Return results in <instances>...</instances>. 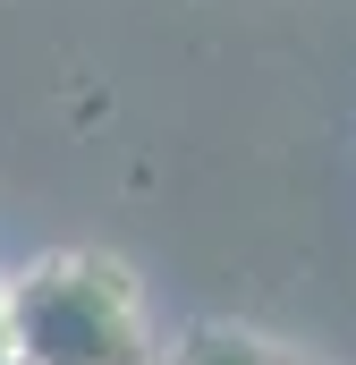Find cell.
Returning <instances> with one entry per match:
<instances>
[{
	"label": "cell",
	"instance_id": "obj_1",
	"mask_svg": "<svg viewBox=\"0 0 356 365\" xmlns=\"http://www.w3.org/2000/svg\"><path fill=\"white\" fill-rule=\"evenodd\" d=\"M9 357L17 365H153L145 289L119 255L60 247L9 280Z\"/></svg>",
	"mask_w": 356,
	"mask_h": 365
},
{
	"label": "cell",
	"instance_id": "obj_3",
	"mask_svg": "<svg viewBox=\"0 0 356 365\" xmlns=\"http://www.w3.org/2000/svg\"><path fill=\"white\" fill-rule=\"evenodd\" d=\"M0 365H17L9 357V280H0Z\"/></svg>",
	"mask_w": 356,
	"mask_h": 365
},
{
	"label": "cell",
	"instance_id": "obj_2",
	"mask_svg": "<svg viewBox=\"0 0 356 365\" xmlns=\"http://www.w3.org/2000/svg\"><path fill=\"white\" fill-rule=\"evenodd\" d=\"M162 365H297L280 340H263V331H238V323H195L187 340H178Z\"/></svg>",
	"mask_w": 356,
	"mask_h": 365
}]
</instances>
